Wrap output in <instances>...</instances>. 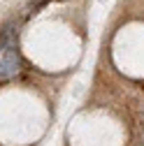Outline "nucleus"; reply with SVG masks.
I'll return each mask as SVG.
<instances>
[{"label": "nucleus", "instance_id": "obj_1", "mask_svg": "<svg viewBox=\"0 0 144 146\" xmlns=\"http://www.w3.org/2000/svg\"><path fill=\"white\" fill-rule=\"evenodd\" d=\"M21 70V56H19V49L16 46H9L0 53V79H12L19 74Z\"/></svg>", "mask_w": 144, "mask_h": 146}, {"label": "nucleus", "instance_id": "obj_4", "mask_svg": "<svg viewBox=\"0 0 144 146\" xmlns=\"http://www.w3.org/2000/svg\"><path fill=\"white\" fill-rule=\"evenodd\" d=\"M135 146H142V144H135Z\"/></svg>", "mask_w": 144, "mask_h": 146}, {"label": "nucleus", "instance_id": "obj_3", "mask_svg": "<svg viewBox=\"0 0 144 146\" xmlns=\"http://www.w3.org/2000/svg\"><path fill=\"white\" fill-rule=\"evenodd\" d=\"M139 144L144 146V130H139Z\"/></svg>", "mask_w": 144, "mask_h": 146}, {"label": "nucleus", "instance_id": "obj_2", "mask_svg": "<svg viewBox=\"0 0 144 146\" xmlns=\"http://www.w3.org/2000/svg\"><path fill=\"white\" fill-rule=\"evenodd\" d=\"M137 121H139V125H142V130H144V111H139V116H137Z\"/></svg>", "mask_w": 144, "mask_h": 146}]
</instances>
